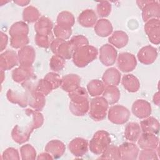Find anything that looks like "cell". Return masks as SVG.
Masks as SVG:
<instances>
[{
	"instance_id": "obj_42",
	"label": "cell",
	"mask_w": 160,
	"mask_h": 160,
	"mask_svg": "<svg viewBox=\"0 0 160 160\" xmlns=\"http://www.w3.org/2000/svg\"><path fill=\"white\" fill-rule=\"evenodd\" d=\"M69 41H70L71 44H72L74 51L80 47L89 44L87 38L81 35L76 36L72 37Z\"/></svg>"
},
{
	"instance_id": "obj_36",
	"label": "cell",
	"mask_w": 160,
	"mask_h": 160,
	"mask_svg": "<svg viewBox=\"0 0 160 160\" xmlns=\"http://www.w3.org/2000/svg\"><path fill=\"white\" fill-rule=\"evenodd\" d=\"M28 26L23 22H17L12 25L9 29V34L11 36L18 34H28Z\"/></svg>"
},
{
	"instance_id": "obj_21",
	"label": "cell",
	"mask_w": 160,
	"mask_h": 160,
	"mask_svg": "<svg viewBox=\"0 0 160 160\" xmlns=\"http://www.w3.org/2000/svg\"><path fill=\"white\" fill-rule=\"evenodd\" d=\"M141 128L144 132L157 134L159 130V121L153 117L148 118L141 122Z\"/></svg>"
},
{
	"instance_id": "obj_41",
	"label": "cell",
	"mask_w": 160,
	"mask_h": 160,
	"mask_svg": "<svg viewBox=\"0 0 160 160\" xmlns=\"http://www.w3.org/2000/svg\"><path fill=\"white\" fill-rule=\"evenodd\" d=\"M111 11V5L108 1H101L98 4L97 12L100 17L108 16Z\"/></svg>"
},
{
	"instance_id": "obj_26",
	"label": "cell",
	"mask_w": 160,
	"mask_h": 160,
	"mask_svg": "<svg viewBox=\"0 0 160 160\" xmlns=\"http://www.w3.org/2000/svg\"><path fill=\"white\" fill-rule=\"evenodd\" d=\"M122 84L126 89L132 92L138 91L140 87L139 80L132 74L124 75L122 79Z\"/></svg>"
},
{
	"instance_id": "obj_43",
	"label": "cell",
	"mask_w": 160,
	"mask_h": 160,
	"mask_svg": "<svg viewBox=\"0 0 160 160\" xmlns=\"http://www.w3.org/2000/svg\"><path fill=\"white\" fill-rule=\"evenodd\" d=\"M44 79L52 86L53 89L58 88L59 86H61L62 79H61L58 74L54 72H49L46 74Z\"/></svg>"
},
{
	"instance_id": "obj_27",
	"label": "cell",
	"mask_w": 160,
	"mask_h": 160,
	"mask_svg": "<svg viewBox=\"0 0 160 160\" xmlns=\"http://www.w3.org/2000/svg\"><path fill=\"white\" fill-rule=\"evenodd\" d=\"M102 97L108 104H112L118 101L120 97V92L115 86H108L104 89Z\"/></svg>"
},
{
	"instance_id": "obj_20",
	"label": "cell",
	"mask_w": 160,
	"mask_h": 160,
	"mask_svg": "<svg viewBox=\"0 0 160 160\" xmlns=\"http://www.w3.org/2000/svg\"><path fill=\"white\" fill-rule=\"evenodd\" d=\"M109 42L118 48L124 47L128 42L127 34L121 31H116L109 38Z\"/></svg>"
},
{
	"instance_id": "obj_16",
	"label": "cell",
	"mask_w": 160,
	"mask_h": 160,
	"mask_svg": "<svg viewBox=\"0 0 160 160\" xmlns=\"http://www.w3.org/2000/svg\"><path fill=\"white\" fill-rule=\"evenodd\" d=\"M138 144L144 149L153 150L158 144V138L154 134L144 132L139 138Z\"/></svg>"
},
{
	"instance_id": "obj_29",
	"label": "cell",
	"mask_w": 160,
	"mask_h": 160,
	"mask_svg": "<svg viewBox=\"0 0 160 160\" xmlns=\"http://www.w3.org/2000/svg\"><path fill=\"white\" fill-rule=\"evenodd\" d=\"M57 22L61 26L71 28L74 24V16L68 11H62L58 16Z\"/></svg>"
},
{
	"instance_id": "obj_3",
	"label": "cell",
	"mask_w": 160,
	"mask_h": 160,
	"mask_svg": "<svg viewBox=\"0 0 160 160\" xmlns=\"http://www.w3.org/2000/svg\"><path fill=\"white\" fill-rule=\"evenodd\" d=\"M108 103L103 97H97L91 99L90 102L89 116L94 121H101L106 115Z\"/></svg>"
},
{
	"instance_id": "obj_24",
	"label": "cell",
	"mask_w": 160,
	"mask_h": 160,
	"mask_svg": "<svg viewBox=\"0 0 160 160\" xmlns=\"http://www.w3.org/2000/svg\"><path fill=\"white\" fill-rule=\"evenodd\" d=\"M52 28V22L49 18L42 16L41 17L34 26L36 34H48L51 32Z\"/></svg>"
},
{
	"instance_id": "obj_7",
	"label": "cell",
	"mask_w": 160,
	"mask_h": 160,
	"mask_svg": "<svg viewBox=\"0 0 160 160\" xmlns=\"http://www.w3.org/2000/svg\"><path fill=\"white\" fill-rule=\"evenodd\" d=\"M99 59L105 66H111L115 61L117 57L116 50L110 44H104L99 51Z\"/></svg>"
},
{
	"instance_id": "obj_17",
	"label": "cell",
	"mask_w": 160,
	"mask_h": 160,
	"mask_svg": "<svg viewBox=\"0 0 160 160\" xmlns=\"http://www.w3.org/2000/svg\"><path fill=\"white\" fill-rule=\"evenodd\" d=\"M80 79L77 74H68L62 79L61 88L65 91L72 92L79 88Z\"/></svg>"
},
{
	"instance_id": "obj_19",
	"label": "cell",
	"mask_w": 160,
	"mask_h": 160,
	"mask_svg": "<svg viewBox=\"0 0 160 160\" xmlns=\"http://www.w3.org/2000/svg\"><path fill=\"white\" fill-rule=\"evenodd\" d=\"M78 19L81 26L86 28L92 27L97 21V16L93 10L86 9L79 14Z\"/></svg>"
},
{
	"instance_id": "obj_35",
	"label": "cell",
	"mask_w": 160,
	"mask_h": 160,
	"mask_svg": "<svg viewBox=\"0 0 160 160\" xmlns=\"http://www.w3.org/2000/svg\"><path fill=\"white\" fill-rule=\"evenodd\" d=\"M35 41L38 46L41 48H48L54 41V36L52 32L48 34H36Z\"/></svg>"
},
{
	"instance_id": "obj_4",
	"label": "cell",
	"mask_w": 160,
	"mask_h": 160,
	"mask_svg": "<svg viewBox=\"0 0 160 160\" xmlns=\"http://www.w3.org/2000/svg\"><path fill=\"white\" fill-rule=\"evenodd\" d=\"M130 116L129 110L121 105L112 106L108 113L109 121L116 124H122L128 121Z\"/></svg>"
},
{
	"instance_id": "obj_13",
	"label": "cell",
	"mask_w": 160,
	"mask_h": 160,
	"mask_svg": "<svg viewBox=\"0 0 160 160\" xmlns=\"http://www.w3.org/2000/svg\"><path fill=\"white\" fill-rule=\"evenodd\" d=\"M35 58V52L32 47L26 46L18 52V60L21 65L31 66Z\"/></svg>"
},
{
	"instance_id": "obj_40",
	"label": "cell",
	"mask_w": 160,
	"mask_h": 160,
	"mask_svg": "<svg viewBox=\"0 0 160 160\" xmlns=\"http://www.w3.org/2000/svg\"><path fill=\"white\" fill-rule=\"evenodd\" d=\"M64 59L55 54L51 59L50 67L54 71H59L64 68Z\"/></svg>"
},
{
	"instance_id": "obj_28",
	"label": "cell",
	"mask_w": 160,
	"mask_h": 160,
	"mask_svg": "<svg viewBox=\"0 0 160 160\" xmlns=\"http://www.w3.org/2000/svg\"><path fill=\"white\" fill-rule=\"evenodd\" d=\"M45 149L54 156H61L63 154L65 148L62 142L58 140H52L47 144Z\"/></svg>"
},
{
	"instance_id": "obj_18",
	"label": "cell",
	"mask_w": 160,
	"mask_h": 160,
	"mask_svg": "<svg viewBox=\"0 0 160 160\" xmlns=\"http://www.w3.org/2000/svg\"><path fill=\"white\" fill-rule=\"evenodd\" d=\"M121 74L118 69L114 68L108 69L104 73L102 80L107 86H117L120 82Z\"/></svg>"
},
{
	"instance_id": "obj_22",
	"label": "cell",
	"mask_w": 160,
	"mask_h": 160,
	"mask_svg": "<svg viewBox=\"0 0 160 160\" xmlns=\"http://www.w3.org/2000/svg\"><path fill=\"white\" fill-rule=\"evenodd\" d=\"M119 149L120 155L124 156L122 159H136L138 153V147L135 144L129 142L123 143L119 146Z\"/></svg>"
},
{
	"instance_id": "obj_34",
	"label": "cell",
	"mask_w": 160,
	"mask_h": 160,
	"mask_svg": "<svg viewBox=\"0 0 160 160\" xmlns=\"http://www.w3.org/2000/svg\"><path fill=\"white\" fill-rule=\"evenodd\" d=\"M39 12L37 8L33 6H28L22 12V18L24 21L28 22H32L37 21L39 17Z\"/></svg>"
},
{
	"instance_id": "obj_32",
	"label": "cell",
	"mask_w": 160,
	"mask_h": 160,
	"mask_svg": "<svg viewBox=\"0 0 160 160\" xmlns=\"http://www.w3.org/2000/svg\"><path fill=\"white\" fill-rule=\"evenodd\" d=\"M88 90L92 96H98L104 91V86L102 81L98 79H93L88 84Z\"/></svg>"
},
{
	"instance_id": "obj_38",
	"label": "cell",
	"mask_w": 160,
	"mask_h": 160,
	"mask_svg": "<svg viewBox=\"0 0 160 160\" xmlns=\"http://www.w3.org/2000/svg\"><path fill=\"white\" fill-rule=\"evenodd\" d=\"M54 32L55 36L58 39H61L62 40L68 39L72 33L71 28H64V27L61 26L58 24H57L54 27Z\"/></svg>"
},
{
	"instance_id": "obj_31",
	"label": "cell",
	"mask_w": 160,
	"mask_h": 160,
	"mask_svg": "<svg viewBox=\"0 0 160 160\" xmlns=\"http://www.w3.org/2000/svg\"><path fill=\"white\" fill-rule=\"evenodd\" d=\"M69 97L71 101L75 103H81L88 101V93L84 88H78L74 91L70 92Z\"/></svg>"
},
{
	"instance_id": "obj_11",
	"label": "cell",
	"mask_w": 160,
	"mask_h": 160,
	"mask_svg": "<svg viewBox=\"0 0 160 160\" xmlns=\"http://www.w3.org/2000/svg\"><path fill=\"white\" fill-rule=\"evenodd\" d=\"M158 56L156 49L151 46H146L141 48L138 53L139 61L144 64H150L154 62Z\"/></svg>"
},
{
	"instance_id": "obj_33",
	"label": "cell",
	"mask_w": 160,
	"mask_h": 160,
	"mask_svg": "<svg viewBox=\"0 0 160 160\" xmlns=\"http://www.w3.org/2000/svg\"><path fill=\"white\" fill-rule=\"evenodd\" d=\"M89 108L88 100L81 103H75L71 101L69 104V109L75 116H83L88 111Z\"/></svg>"
},
{
	"instance_id": "obj_25",
	"label": "cell",
	"mask_w": 160,
	"mask_h": 160,
	"mask_svg": "<svg viewBox=\"0 0 160 160\" xmlns=\"http://www.w3.org/2000/svg\"><path fill=\"white\" fill-rule=\"evenodd\" d=\"M140 132L141 128L138 123L129 122L125 128L124 136L126 139L132 142H136L139 137Z\"/></svg>"
},
{
	"instance_id": "obj_14",
	"label": "cell",
	"mask_w": 160,
	"mask_h": 160,
	"mask_svg": "<svg viewBox=\"0 0 160 160\" xmlns=\"http://www.w3.org/2000/svg\"><path fill=\"white\" fill-rule=\"evenodd\" d=\"M33 74V69L31 66L21 65L19 68L13 70L12 77L14 81L21 82L28 80Z\"/></svg>"
},
{
	"instance_id": "obj_5",
	"label": "cell",
	"mask_w": 160,
	"mask_h": 160,
	"mask_svg": "<svg viewBox=\"0 0 160 160\" xmlns=\"http://www.w3.org/2000/svg\"><path fill=\"white\" fill-rule=\"evenodd\" d=\"M26 87L28 89L27 96L29 106L35 109L36 111L41 110L46 102L44 95L38 92L36 89V86L32 87V86L26 85Z\"/></svg>"
},
{
	"instance_id": "obj_12",
	"label": "cell",
	"mask_w": 160,
	"mask_h": 160,
	"mask_svg": "<svg viewBox=\"0 0 160 160\" xmlns=\"http://www.w3.org/2000/svg\"><path fill=\"white\" fill-rule=\"evenodd\" d=\"M18 58L14 51H6L1 54L0 57V65L2 71L11 69L17 65Z\"/></svg>"
},
{
	"instance_id": "obj_30",
	"label": "cell",
	"mask_w": 160,
	"mask_h": 160,
	"mask_svg": "<svg viewBox=\"0 0 160 160\" xmlns=\"http://www.w3.org/2000/svg\"><path fill=\"white\" fill-rule=\"evenodd\" d=\"M7 98L9 101L13 103H18L21 107H26L28 104V96L14 92L12 89H9L7 92Z\"/></svg>"
},
{
	"instance_id": "obj_23",
	"label": "cell",
	"mask_w": 160,
	"mask_h": 160,
	"mask_svg": "<svg viewBox=\"0 0 160 160\" xmlns=\"http://www.w3.org/2000/svg\"><path fill=\"white\" fill-rule=\"evenodd\" d=\"M94 31L98 36L106 37L112 32V26L111 23L108 19H101L98 21L94 27Z\"/></svg>"
},
{
	"instance_id": "obj_10",
	"label": "cell",
	"mask_w": 160,
	"mask_h": 160,
	"mask_svg": "<svg viewBox=\"0 0 160 160\" xmlns=\"http://www.w3.org/2000/svg\"><path fill=\"white\" fill-rule=\"evenodd\" d=\"M132 112L138 118H146L151 114V107L148 101L143 99H138L133 103Z\"/></svg>"
},
{
	"instance_id": "obj_15",
	"label": "cell",
	"mask_w": 160,
	"mask_h": 160,
	"mask_svg": "<svg viewBox=\"0 0 160 160\" xmlns=\"http://www.w3.org/2000/svg\"><path fill=\"white\" fill-rule=\"evenodd\" d=\"M88 141L81 138H76L69 144V149L75 156H82L88 151Z\"/></svg>"
},
{
	"instance_id": "obj_39",
	"label": "cell",
	"mask_w": 160,
	"mask_h": 160,
	"mask_svg": "<svg viewBox=\"0 0 160 160\" xmlns=\"http://www.w3.org/2000/svg\"><path fill=\"white\" fill-rule=\"evenodd\" d=\"M36 89L40 93L46 96L53 89V87L47 80L44 79L38 81Z\"/></svg>"
},
{
	"instance_id": "obj_37",
	"label": "cell",
	"mask_w": 160,
	"mask_h": 160,
	"mask_svg": "<svg viewBox=\"0 0 160 160\" xmlns=\"http://www.w3.org/2000/svg\"><path fill=\"white\" fill-rule=\"evenodd\" d=\"M28 42L29 39L27 34H18L11 36V45L14 48H23Z\"/></svg>"
},
{
	"instance_id": "obj_45",
	"label": "cell",
	"mask_w": 160,
	"mask_h": 160,
	"mask_svg": "<svg viewBox=\"0 0 160 160\" xmlns=\"http://www.w3.org/2000/svg\"><path fill=\"white\" fill-rule=\"evenodd\" d=\"M14 3L17 4L19 6H24L28 5L30 2L29 1H14Z\"/></svg>"
},
{
	"instance_id": "obj_8",
	"label": "cell",
	"mask_w": 160,
	"mask_h": 160,
	"mask_svg": "<svg viewBox=\"0 0 160 160\" xmlns=\"http://www.w3.org/2000/svg\"><path fill=\"white\" fill-rule=\"evenodd\" d=\"M144 30L151 42L156 44L159 43V19H152L148 21L144 26Z\"/></svg>"
},
{
	"instance_id": "obj_9",
	"label": "cell",
	"mask_w": 160,
	"mask_h": 160,
	"mask_svg": "<svg viewBox=\"0 0 160 160\" xmlns=\"http://www.w3.org/2000/svg\"><path fill=\"white\" fill-rule=\"evenodd\" d=\"M160 14V7L158 1H149L142 9L143 21H148L152 19H159Z\"/></svg>"
},
{
	"instance_id": "obj_2",
	"label": "cell",
	"mask_w": 160,
	"mask_h": 160,
	"mask_svg": "<svg viewBox=\"0 0 160 160\" xmlns=\"http://www.w3.org/2000/svg\"><path fill=\"white\" fill-rule=\"evenodd\" d=\"M111 142L109 134L103 130L97 131L89 142L91 151L97 154L105 151Z\"/></svg>"
},
{
	"instance_id": "obj_6",
	"label": "cell",
	"mask_w": 160,
	"mask_h": 160,
	"mask_svg": "<svg viewBox=\"0 0 160 160\" xmlns=\"http://www.w3.org/2000/svg\"><path fill=\"white\" fill-rule=\"evenodd\" d=\"M117 64L121 71L127 72L132 71L136 68L137 62L133 54L129 52H122L118 56Z\"/></svg>"
},
{
	"instance_id": "obj_1",
	"label": "cell",
	"mask_w": 160,
	"mask_h": 160,
	"mask_svg": "<svg viewBox=\"0 0 160 160\" xmlns=\"http://www.w3.org/2000/svg\"><path fill=\"white\" fill-rule=\"evenodd\" d=\"M97 55L98 50L96 48L89 45L84 46L74 51L73 62L78 67H84L96 59Z\"/></svg>"
},
{
	"instance_id": "obj_44",
	"label": "cell",
	"mask_w": 160,
	"mask_h": 160,
	"mask_svg": "<svg viewBox=\"0 0 160 160\" xmlns=\"http://www.w3.org/2000/svg\"><path fill=\"white\" fill-rule=\"evenodd\" d=\"M1 51H2L6 47V45H7V43H8V36L6 34H4L2 32H1Z\"/></svg>"
}]
</instances>
